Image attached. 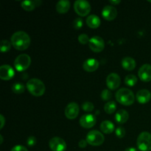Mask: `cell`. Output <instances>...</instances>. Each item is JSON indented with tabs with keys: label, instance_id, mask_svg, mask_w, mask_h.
I'll use <instances>...</instances> for the list:
<instances>
[{
	"label": "cell",
	"instance_id": "1",
	"mask_svg": "<svg viewBox=\"0 0 151 151\" xmlns=\"http://www.w3.org/2000/svg\"><path fill=\"white\" fill-rule=\"evenodd\" d=\"M12 46L16 50L23 51L27 50L30 45V37L24 31H17L14 32L10 38Z\"/></svg>",
	"mask_w": 151,
	"mask_h": 151
},
{
	"label": "cell",
	"instance_id": "2",
	"mask_svg": "<svg viewBox=\"0 0 151 151\" xmlns=\"http://www.w3.org/2000/svg\"><path fill=\"white\" fill-rule=\"evenodd\" d=\"M28 91L35 97H41L44 94L46 90L44 83L37 78H32L29 80L26 85Z\"/></svg>",
	"mask_w": 151,
	"mask_h": 151
},
{
	"label": "cell",
	"instance_id": "3",
	"mask_svg": "<svg viewBox=\"0 0 151 151\" xmlns=\"http://www.w3.org/2000/svg\"><path fill=\"white\" fill-rule=\"evenodd\" d=\"M116 100L118 103L123 106H131L135 101V95L131 89L122 88L118 90L116 93Z\"/></svg>",
	"mask_w": 151,
	"mask_h": 151
},
{
	"label": "cell",
	"instance_id": "4",
	"mask_svg": "<svg viewBox=\"0 0 151 151\" xmlns=\"http://www.w3.org/2000/svg\"><path fill=\"white\" fill-rule=\"evenodd\" d=\"M137 147L141 151L151 150V134L149 132H142L139 135L137 142Z\"/></svg>",
	"mask_w": 151,
	"mask_h": 151
},
{
	"label": "cell",
	"instance_id": "5",
	"mask_svg": "<svg viewBox=\"0 0 151 151\" xmlns=\"http://www.w3.org/2000/svg\"><path fill=\"white\" fill-rule=\"evenodd\" d=\"M31 64V58L27 54H21L16 57L14 61V66L19 72L27 70Z\"/></svg>",
	"mask_w": 151,
	"mask_h": 151
},
{
	"label": "cell",
	"instance_id": "6",
	"mask_svg": "<svg viewBox=\"0 0 151 151\" xmlns=\"http://www.w3.org/2000/svg\"><path fill=\"white\" fill-rule=\"evenodd\" d=\"M86 140L90 145L100 146L104 142L105 137L100 131L92 130V131H90L87 134L86 139Z\"/></svg>",
	"mask_w": 151,
	"mask_h": 151
},
{
	"label": "cell",
	"instance_id": "7",
	"mask_svg": "<svg viewBox=\"0 0 151 151\" xmlns=\"http://www.w3.org/2000/svg\"><path fill=\"white\" fill-rule=\"evenodd\" d=\"M74 9L80 16H86L91 11V5L86 0H77L74 4Z\"/></svg>",
	"mask_w": 151,
	"mask_h": 151
},
{
	"label": "cell",
	"instance_id": "8",
	"mask_svg": "<svg viewBox=\"0 0 151 151\" xmlns=\"http://www.w3.org/2000/svg\"><path fill=\"white\" fill-rule=\"evenodd\" d=\"M89 48L94 52H100L103 51L105 48V42L104 40L101 37L98 35H94L92 38H90Z\"/></svg>",
	"mask_w": 151,
	"mask_h": 151
},
{
	"label": "cell",
	"instance_id": "9",
	"mask_svg": "<svg viewBox=\"0 0 151 151\" xmlns=\"http://www.w3.org/2000/svg\"><path fill=\"white\" fill-rule=\"evenodd\" d=\"M49 146L52 151H65L66 149V143L60 137H53L49 142Z\"/></svg>",
	"mask_w": 151,
	"mask_h": 151
},
{
	"label": "cell",
	"instance_id": "10",
	"mask_svg": "<svg viewBox=\"0 0 151 151\" xmlns=\"http://www.w3.org/2000/svg\"><path fill=\"white\" fill-rule=\"evenodd\" d=\"M79 106L76 103H70L65 109V116L69 119H75L79 114Z\"/></svg>",
	"mask_w": 151,
	"mask_h": 151
},
{
	"label": "cell",
	"instance_id": "11",
	"mask_svg": "<svg viewBox=\"0 0 151 151\" xmlns=\"http://www.w3.org/2000/svg\"><path fill=\"white\" fill-rule=\"evenodd\" d=\"M138 75L139 79L143 82L151 81V65L147 63L142 65L139 69Z\"/></svg>",
	"mask_w": 151,
	"mask_h": 151
},
{
	"label": "cell",
	"instance_id": "12",
	"mask_svg": "<svg viewBox=\"0 0 151 151\" xmlns=\"http://www.w3.org/2000/svg\"><path fill=\"white\" fill-rule=\"evenodd\" d=\"M121 83L120 77L116 73H111L106 78V85L111 90H115L119 86Z\"/></svg>",
	"mask_w": 151,
	"mask_h": 151
},
{
	"label": "cell",
	"instance_id": "13",
	"mask_svg": "<svg viewBox=\"0 0 151 151\" xmlns=\"http://www.w3.org/2000/svg\"><path fill=\"white\" fill-rule=\"evenodd\" d=\"M14 75V70L10 65L4 64L0 66V78L3 81H9L12 79Z\"/></svg>",
	"mask_w": 151,
	"mask_h": 151
},
{
	"label": "cell",
	"instance_id": "14",
	"mask_svg": "<svg viewBox=\"0 0 151 151\" xmlns=\"http://www.w3.org/2000/svg\"><path fill=\"white\" fill-rule=\"evenodd\" d=\"M96 118L92 114H84L80 119V125L84 128H91L95 125Z\"/></svg>",
	"mask_w": 151,
	"mask_h": 151
},
{
	"label": "cell",
	"instance_id": "15",
	"mask_svg": "<svg viewBox=\"0 0 151 151\" xmlns=\"http://www.w3.org/2000/svg\"><path fill=\"white\" fill-rule=\"evenodd\" d=\"M102 16L106 20L112 21L117 16V10L113 5H106L102 10Z\"/></svg>",
	"mask_w": 151,
	"mask_h": 151
},
{
	"label": "cell",
	"instance_id": "16",
	"mask_svg": "<svg viewBox=\"0 0 151 151\" xmlns=\"http://www.w3.org/2000/svg\"><path fill=\"white\" fill-rule=\"evenodd\" d=\"M99 61L94 58H88L84 61L83 68L86 72H95L99 68Z\"/></svg>",
	"mask_w": 151,
	"mask_h": 151
},
{
	"label": "cell",
	"instance_id": "17",
	"mask_svg": "<svg viewBox=\"0 0 151 151\" xmlns=\"http://www.w3.org/2000/svg\"><path fill=\"white\" fill-rule=\"evenodd\" d=\"M136 97L139 103L141 104H145L150 100L151 93L147 89H141L137 91Z\"/></svg>",
	"mask_w": 151,
	"mask_h": 151
},
{
	"label": "cell",
	"instance_id": "18",
	"mask_svg": "<svg viewBox=\"0 0 151 151\" xmlns=\"http://www.w3.org/2000/svg\"><path fill=\"white\" fill-rule=\"evenodd\" d=\"M42 4L41 0H35V1H23L21 3L22 8L26 11H32L35 7H39Z\"/></svg>",
	"mask_w": 151,
	"mask_h": 151
},
{
	"label": "cell",
	"instance_id": "19",
	"mask_svg": "<svg viewBox=\"0 0 151 151\" xmlns=\"http://www.w3.org/2000/svg\"><path fill=\"white\" fill-rule=\"evenodd\" d=\"M137 63L133 58L125 57L122 60V66L127 71H133L136 68Z\"/></svg>",
	"mask_w": 151,
	"mask_h": 151
},
{
	"label": "cell",
	"instance_id": "20",
	"mask_svg": "<svg viewBox=\"0 0 151 151\" xmlns=\"http://www.w3.org/2000/svg\"><path fill=\"white\" fill-rule=\"evenodd\" d=\"M70 6L71 3L69 0H60L57 2L56 10H57L58 13L63 14L69 11V10L70 9Z\"/></svg>",
	"mask_w": 151,
	"mask_h": 151
},
{
	"label": "cell",
	"instance_id": "21",
	"mask_svg": "<svg viewBox=\"0 0 151 151\" xmlns=\"http://www.w3.org/2000/svg\"><path fill=\"white\" fill-rule=\"evenodd\" d=\"M128 118H129V114H128V111L124 109L119 110L115 115V120L120 125L125 123L128 120Z\"/></svg>",
	"mask_w": 151,
	"mask_h": 151
},
{
	"label": "cell",
	"instance_id": "22",
	"mask_svg": "<svg viewBox=\"0 0 151 151\" xmlns=\"http://www.w3.org/2000/svg\"><path fill=\"white\" fill-rule=\"evenodd\" d=\"M86 24L90 28L96 29L100 26L101 21L100 18L96 15H90L86 19Z\"/></svg>",
	"mask_w": 151,
	"mask_h": 151
},
{
	"label": "cell",
	"instance_id": "23",
	"mask_svg": "<svg viewBox=\"0 0 151 151\" xmlns=\"http://www.w3.org/2000/svg\"><path fill=\"white\" fill-rule=\"evenodd\" d=\"M100 130L103 133L106 134H110L115 130L114 125L111 121L106 120L103 121L100 124Z\"/></svg>",
	"mask_w": 151,
	"mask_h": 151
},
{
	"label": "cell",
	"instance_id": "24",
	"mask_svg": "<svg viewBox=\"0 0 151 151\" xmlns=\"http://www.w3.org/2000/svg\"><path fill=\"white\" fill-rule=\"evenodd\" d=\"M104 110L109 114H111L116 110V104L114 101H109L104 106Z\"/></svg>",
	"mask_w": 151,
	"mask_h": 151
},
{
	"label": "cell",
	"instance_id": "25",
	"mask_svg": "<svg viewBox=\"0 0 151 151\" xmlns=\"http://www.w3.org/2000/svg\"><path fill=\"white\" fill-rule=\"evenodd\" d=\"M11 89L13 93L16 94H21L25 91V86L22 83H15L11 87Z\"/></svg>",
	"mask_w": 151,
	"mask_h": 151
},
{
	"label": "cell",
	"instance_id": "26",
	"mask_svg": "<svg viewBox=\"0 0 151 151\" xmlns=\"http://www.w3.org/2000/svg\"><path fill=\"white\" fill-rule=\"evenodd\" d=\"M137 78L134 75H128L125 78V83L128 86H134L137 83Z\"/></svg>",
	"mask_w": 151,
	"mask_h": 151
},
{
	"label": "cell",
	"instance_id": "27",
	"mask_svg": "<svg viewBox=\"0 0 151 151\" xmlns=\"http://www.w3.org/2000/svg\"><path fill=\"white\" fill-rule=\"evenodd\" d=\"M11 42H10L7 40H2L1 41V45H0V50L1 52H7L11 48Z\"/></svg>",
	"mask_w": 151,
	"mask_h": 151
},
{
	"label": "cell",
	"instance_id": "28",
	"mask_svg": "<svg viewBox=\"0 0 151 151\" xmlns=\"http://www.w3.org/2000/svg\"><path fill=\"white\" fill-rule=\"evenodd\" d=\"M82 109L86 112H91L94 110V106L93 103H91V102L86 101L82 104Z\"/></svg>",
	"mask_w": 151,
	"mask_h": 151
},
{
	"label": "cell",
	"instance_id": "29",
	"mask_svg": "<svg viewBox=\"0 0 151 151\" xmlns=\"http://www.w3.org/2000/svg\"><path fill=\"white\" fill-rule=\"evenodd\" d=\"M83 26V21L81 18L78 17L75 19L73 22V27L75 29H80Z\"/></svg>",
	"mask_w": 151,
	"mask_h": 151
},
{
	"label": "cell",
	"instance_id": "30",
	"mask_svg": "<svg viewBox=\"0 0 151 151\" xmlns=\"http://www.w3.org/2000/svg\"><path fill=\"white\" fill-rule=\"evenodd\" d=\"M101 97L103 100H110L112 97V94L109 89H104L101 93Z\"/></svg>",
	"mask_w": 151,
	"mask_h": 151
},
{
	"label": "cell",
	"instance_id": "31",
	"mask_svg": "<svg viewBox=\"0 0 151 151\" xmlns=\"http://www.w3.org/2000/svg\"><path fill=\"white\" fill-rule=\"evenodd\" d=\"M89 38H88V35L85 33L81 34V35L78 36V41L81 43V44H86L88 43H89Z\"/></svg>",
	"mask_w": 151,
	"mask_h": 151
},
{
	"label": "cell",
	"instance_id": "32",
	"mask_svg": "<svg viewBox=\"0 0 151 151\" xmlns=\"http://www.w3.org/2000/svg\"><path fill=\"white\" fill-rule=\"evenodd\" d=\"M115 134L118 138H123L125 135V130L122 127H118L115 130Z\"/></svg>",
	"mask_w": 151,
	"mask_h": 151
},
{
	"label": "cell",
	"instance_id": "33",
	"mask_svg": "<svg viewBox=\"0 0 151 151\" xmlns=\"http://www.w3.org/2000/svg\"><path fill=\"white\" fill-rule=\"evenodd\" d=\"M27 144L29 147H33L36 144V138L33 136H30L29 137H28L27 140Z\"/></svg>",
	"mask_w": 151,
	"mask_h": 151
},
{
	"label": "cell",
	"instance_id": "34",
	"mask_svg": "<svg viewBox=\"0 0 151 151\" xmlns=\"http://www.w3.org/2000/svg\"><path fill=\"white\" fill-rule=\"evenodd\" d=\"M10 151H28V150L22 145H16L11 149Z\"/></svg>",
	"mask_w": 151,
	"mask_h": 151
},
{
	"label": "cell",
	"instance_id": "35",
	"mask_svg": "<svg viewBox=\"0 0 151 151\" xmlns=\"http://www.w3.org/2000/svg\"><path fill=\"white\" fill-rule=\"evenodd\" d=\"M87 144H88V142H87L86 140L81 139V141L79 142V143H78V145H79V147H81V148H85L87 146Z\"/></svg>",
	"mask_w": 151,
	"mask_h": 151
},
{
	"label": "cell",
	"instance_id": "36",
	"mask_svg": "<svg viewBox=\"0 0 151 151\" xmlns=\"http://www.w3.org/2000/svg\"><path fill=\"white\" fill-rule=\"evenodd\" d=\"M0 121H1V125H0V129H2L5 124V119H4L3 115H0Z\"/></svg>",
	"mask_w": 151,
	"mask_h": 151
},
{
	"label": "cell",
	"instance_id": "37",
	"mask_svg": "<svg viewBox=\"0 0 151 151\" xmlns=\"http://www.w3.org/2000/svg\"><path fill=\"white\" fill-rule=\"evenodd\" d=\"M110 2L111 3L112 5H116V4H119L121 2L120 0H116V1H114V0H112V1H110Z\"/></svg>",
	"mask_w": 151,
	"mask_h": 151
},
{
	"label": "cell",
	"instance_id": "38",
	"mask_svg": "<svg viewBox=\"0 0 151 151\" xmlns=\"http://www.w3.org/2000/svg\"><path fill=\"white\" fill-rule=\"evenodd\" d=\"M125 151H137V150L136 148H134V147H128V148H126L125 150Z\"/></svg>",
	"mask_w": 151,
	"mask_h": 151
},
{
	"label": "cell",
	"instance_id": "39",
	"mask_svg": "<svg viewBox=\"0 0 151 151\" xmlns=\"http://www.w3.org/2000/svg\"><path fill=\"white\" fill-rule=\"evenodd\" d=\"M0 138H1V144H2V142H3V138H2V136L1 135H0Z\"/></svg>",
	"mask_w": 151,
	"mask_h": 151
},
{
	"label": "cell",
	"instance_id": "40",
	"mask_svg": "<svg viewBox=\"0 0 151 151\" xmlns=\"http://www.w3.org/2000/svg\"><path fill=\"white\" fill-rule=\"evenodd\" d=\"M150 1V2H151V1Z\"/></svg>",
	"mask_w": 151,
	"mask_h": 151
}]
</instances>
